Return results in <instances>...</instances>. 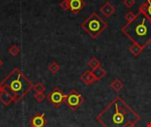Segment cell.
Segmentation results:
<instances>
[{"label": "cell", "mask_w": 151, "mask_h": 127, "mask_svg": "<svg viewBox=\"0 0 151 127\" xmlns=\"http://www.w3.org/2000/svg\"><path fill=\"white\" fill-rule=\"evenodd\" d=\"M8 52H9L12 56L16 57V56H18V55L19 54L20 50H19V48L17 45H12V46H11V47L9 48Z\"/></svg>", "instance_id": "18"}, {"label": "cell", "mask_w": 151, "mask_h": 127, "mask_svg": "<svg viewBox=\"0 0 151 127\" xmlns=\"http://www.w3.org/2000/svg\"><path fill=\"white\" fill-rule=\"evenodd\" d=\"M33 89L35 92V94H42V93H44L45 92L46 88H45V86L42 82H38V83H36L34 86Z\"/></svg>", "instance_id": "16"}, {"label": "cell", "mask_w": 151, "mask_h": 127, "mask_svg": "<svg viewBox=\"0 0 151 127\" xmlns=\"http://www.w3.org/2000/svg\"><path fill=\"white\" fill-rule=\"evenodd\" d=\"M135 3H136L135 0H124V2H123V4H125V6L127 8H129V9L132 8L135 4Z\"/></svg>", "instance_id": "21"}, {"label": "cell", "mask_w": 151, "mask_h": 127, "mask_svg": "<svg viewBox=\"0 0 151 127\" xmlns=\"http://www.w3.org/2000/svg\"><path fill=\"white\" fill-rule=\"evenodd\" d=\"M110 86H111V88L114 91H116V92H119V91H121V90L124 88V83H123L119 79H115V80H113L111 82Z\"/></svg>", "instance_id": "13"}, {"label": "cell", "mask_w": 151, "mask_h": 127, "mask_svg": "<svg viewBox=\"0 0 151 127\" xmlns=\"http://www.w3.org/2000/svg\"><path fill=\"white\" fill-rule=\"evenodd\" d=\"M81 80L82 82H84L86 85H91L93 84L96 80L94 75L92 74L91 71H86L81 76Z\"/></svg>", "instance_id": "10"}, {"label": "cell", "mask_w": 151, "mask_h": 127, "mask_svg": "<svg viewBox=\"0 0 151 127\" xmlns=\"http://www.w3.org/2000/svg\"><path fill=\"white\" fill-rule=\"evenodd\" d=\"M100 11L105 18H110L115 13L116 7L110 2H105L100 8Z\"/></svg>", "instance_id": "8"}, {"label": "cell", "mask_w": 151, "mask_h": 127, "mask_svg": "<svg viewBox=\"0 0 151 127\" xmlns=\"http://www.w3.org/2000/svg\"><path fill=\"white\" fill-rule=\"evenodd\" d=\"M2 65H3V61H2V60H1V58H0V67H1Z\"/></svg>", "instance_id": "24"}, {"label": "cell", "mask_w": 151, "mask_h": 127, "mask_svg": "<svg viewBox=\"0 0 151 127\" xmlns=\"http://www.w3.org/2000/svg\"><path fill=\"white\" fill-rule=\"evenodd\" d=\"M60 6L63 10L66 11V10H69V0H63L61 3H60Z\"/></svg>", "instance_id": "22"}, {"label": "cell", "mask_w": 151, "mask_h": 127, "mask_svg": "<svg viewBox=\"0 0 151 127\" xmlns=\"http://www.w3.org/2000/svg\"><path fill=\"white\" fill-rule=\"evenodd\" d=\"M65 95H65L59 88H55L47 95V99L54 107L58 108V107L61 106V104L63 103H65Z\"/></svg>", "instance_id": "6"}, {"label": "cell", "mask_w": 151, "mask_h": 127, "mask_svg": "<svg viewBox=\"0 0 151 127\" xmlns=\"http://www.w3.org/2000/svg\"><path fill=\"white\" fill-rule=\"evenodd\" d=\"M139 11L144 13L151 19V0H147L146 3L142 4L139 8Z\"/></svg>", "instance_id": "12"}, {"label": "cell", "mask_w": 151, "mask_h": 127, "mask_svg": "<svg viewBox=\"0 0 151 127\" xmlns=\"http://www.w3.org/2000/svg\"><path fill=\"white\" fill-rule=\"evenodd\" d=\"M47 124L44 113H37L30 120V127H44Z\"/></svg>", "instance_id": "7"}, {"label": "cell", "mask_w": 151, "mask_h": 127, "mask_svg": "<svg viewBox=\"0 0 151 127\" xmlns=\"http://www.w3.org/2000/svg\"><path fill=\"white\" fill-rule=\"evenodd\" d=\"M1 1H2V0H0V2H1Z\"/></svg>", "instance_id": "25"}, {"label": "cell", "mask_w": 151, "mask_h": 127, "mask_svg": "<svg viewBox=\"0 0 151 127\" xmlns=\"http://www.w3.org/2000/svg\"><path fill=\"white\" fill-rule=\"evenodd\" d=\"M146 127H151V121L150 122H149V123L147 124V126Z\"/></svg>", "instance_id": "23"}, {"label": "cell", "mask_w": 151, "mask_h": 127, "mask_svg": "<svg viewBox=\"0 0 151 127\" xmlns=\"http://www.w3.org/2000/svg\"><path fill=\"white\" fill-rule=\"evenodd\" d=\"M142 50H143V49H142L141 46H139L138 44H136V43H133V44L129 47V51H130L134 57H138V56L142 52Z\"/></svg>", "instance_id": "14"}, {"label": "cell", "mask_w": 151, "mask_h": 127, "mask_svg": "<svg viewBox=\"0 0 151 127\" xmlns=\"http://www.w3.org/2000/svg\"><path fill=\"white\" fill-rule=\"evenodd\" d=\"M45 95L43 94V93H42V94H35V95H34V98L35 99V101L36 102H38V103H42L44 99H45Z\"/></svg>", "instance_id": "20"}, {"label": "cell", "mask_w": 151, "mask_h": 127, "mask_svg": "<svg viewBox=\"0 0 151 127\" xmlns=\"http://www.w3.org/2000/svg\"><path fill=\"white\" fill-rule=\"evenodd\" d=\"M91 72L94 75V77H95L96 81L101 80L102 79H104L106 76V71L102 66H99V67H97L96 69H93L91 71Z\"/></svg>", "instance_id": "11"}, {"label": "cell", "mask_w": 151, "mask_h": 127, "mask_svg": "<svg viewBox=\"0 0 151 127\" xmlns=\"http://www.w3.org/2000/svg\"><path fill=\"white\" fill-rule=\"evenodd\" d=\"M135 16H136V14H134L133 11H128V12L126 14V16H125V19H126L127 22H130V21H132V20L134 19Z\"/></svg>", "instance_id": "19"}, {"label": "cell", "mask_w": 151, "mask_h": 127, "mask_svg": "<svg viewBox=\"0 0 151 127\" xmlns=\"http://www.w3.org/2000/svg\"><path fill=\"white\" fill-rule=\"evenodd\" d=\"M83 102H84L83 96L76 90H71L65 95V103L66 104V106L69 109H71L73 110H75L78 108H80L81 106V104L83 103Z\"/></svg>", "instance_id": "5"}, {"label": "cell", "mask_w": 151, "mask_h": 127, "mask_svg": "<svg viewBox=\"0 0 151 127\" xmlns=\"http://www.w3.org/2000/svg\"><path fill=\"white\" fill-rule=\"evenodd\" d=\"M33 88L32 82L18 68H14L0 83V101L5 106L12 102L19 103Z\"/></svg>", "instance_id": "2"}, {"label": "cell", "mask_w": 151, "mask_h": 127, "mask_svg": "<svg viewBox=\"0 0 151 127\" xmlns=\"http://www.w3.org/2000/svg\"><path fill=\"white\" fill-rule=\"evenodd\" d=\"M121 32L133 43L138 44L144 50L151 42V19L139 11L134 19L127 22Z\"/></svg>", "instance_id": "3"}, {"label": "cell", "mask_w": 151, "mask_h": 127, "mask_svg": "<svg viewBox=\"0 0 151 127\" xmlns=\"http://www.w3.org/2000/svg\"><path fill=\"white\" fill-rule=\"evenodd\" d=\"M88 65L93 70V69H96V68L101 66V63H100V61H99L96 57H92V58L88 62Z\"/></svg>", "instance_id": "15"}, {"label": "cell", "mask_w": 151, "mask_h": 127, "mask_svg": "<svg viewBox=\"0 0 151 127\" xmlns=\"http://www.w3.org/2000/svg\"><path fill=\"white\" fill-rule=\"evenodd\" d=\"M85 5L86 2L84 0H69V10L73 13L81 11Z\"/></svg>", "instance_id": "9"}, {"label": "cell", "mask_w": 151, "mask_h": 127, "mask_svg": "<svg viewBox=\"0 0 151 127\" xmlns=\"http://www.w3.org/2000/svg\"><path fill=\"white\" fill-rule=\"evenodd\" d=\"M60 70V66L57 62H51L49 65V71L52 73V74H56L58 71Z\"/></svg>", "instance_id": "17"}, {"label": "cell", "mask_w": 151, "mask_h": 127, "mask_svg": "<svg viewBox=\"0 0 151 127\" xmlns=\"http://www.w3.org/2000/svg\"><path fill=\"white\" fill-rule=\"evenodd\" d=\"M0 127H2V126H0Z\"/></svg>", "instance_id": "26"}, {"label": "cell", "mask_w": 151, "mask_h": 127, "mask_svg": "<svg viewBox=\"0 0 151 127\" xmlns=\"http://www.w3.org/2000/svg\"><path fill=\"white\" fill-rule=\"evenodd\" d=\"M107 23L96 12H92L81 25L92 39H97L107 28Z\"/></svg>", "instance_id": "4"}, {"label": "cell", "mask_w": 151, "mask_h": 127, "mask_svg": "<svg viewBox=\"0 0 151 127\" xmlns=\"http://www.w3.org/2000/svg\"><path fill=\"white\" fill-rule=\"evenodd\" d=\"M103 127H135L140 116L120 97L117 96L96 116Z\"/></svg>", "instance_id": "1"}]
</instances>
